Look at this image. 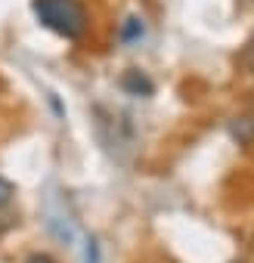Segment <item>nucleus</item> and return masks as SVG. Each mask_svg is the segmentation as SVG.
Returning <instances> with one entry per match:
<instances>
[{
	"instance_id": "obj_1",
	"label": "nucleus",
	"mask_w": 254,
	"mask_h": 263,
	"mask_svg": "<svg viewBox=\"0 0 254 263\" xmlns=\"http://www.w3.org/2000/svg\"><path fill=\"white\" fill-rule=\"evenodd\" d=\"M34 16L44 28L68 41L87 31V10L81 7V0H34Z\"/></svg>"
},
{
	"instance_id": "obj_2",
	"label": "nucleus",
	"mask_w": 254,
	"mask_h": 263,
	"mask_svg": "<svg viewBox=\"0 0 254 263\" xmlns=\"http://www.w3.org/2000/svg\"><path fill=\"white\" fill-rule=\"evenodd\" d=\"M121 90H127L131 96H152L155 84H152L143 71L131 68V71H124V78H121Z\"/></svg>"
},
{
	"instance_id": "obj_3",
	"label": "nucleus",
	"mask_w": 254,
	"mask_h": 263,
	"mask_svg": "<svg viewBox=\"0 0 254 263\" xmlns=\"http://www.w3.org/2000/svg\"><path fill=\"white\" fill-rule=\"evenodd\" d=\"M229 130H232V137H235L242 146H251V143H254V121H251V118H235V121L229 124Z\"/></svg>"
},
{
	"instance_id": "obj_4",
	"label": "nucleus",
	"mask_w": 254,
	"mask_h": 263,
	"mask_svg": "<svg viewBox=\"0 0 254 263\" xmlns=\"http://www.w3.org/2000/svg\"><path fill=\"white\" fill-rule=\"evenodd\" d=\"M13 195H16V186H13L7 177H0V211H4V208H10Z\"/></svg>"
},
{
	"instance_id": "obj_5",
	"label": "nucleus",
	"mask_w": 254,
	"mask_h": 263,
	"mask_svg": "<svg viewBox=\"0 0 254 263\" xmlns=\"http://www.w3.org/2000/svg\"><path fill=\"white\" fill-rule=\"evenodd\" d=\"M121 37H124V41H137V37H143V22H140V19H127Z\"/></svg>"
},
{
	"instance_id": "obj_6",
	"label": "nucleus",
	"mask_w": 254,
	"mask_h": 263,
	"mask_svg": "<svg viewBox=\"0 0 254 263\" xmlns=\"http://www.w3.org/2000/svg\"><path fill=\"white\" fill-rule=\"evenodd\" d=\"M25 263H56V260H53L50 254H31V257H28Z\"/></svg>"
}]
</instances>
